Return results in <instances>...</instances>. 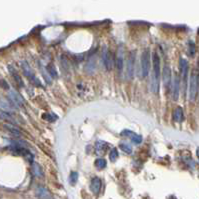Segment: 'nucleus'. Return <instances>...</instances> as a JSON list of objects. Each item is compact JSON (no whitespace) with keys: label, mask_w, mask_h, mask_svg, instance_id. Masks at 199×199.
Returning <instances> with one entry per match:
<instances>
[{"label":"nucleus","mask_w":199,"mask_h":199,"mask_svg":"<svg viewBox=\"0 0 199 199\" xmlns=\"http://www.w3.org/2000/svg\"><path fill=\"white\" fill-rule=\"evenodd\" d=\"M152 80H151V89L152 92L157 93L159 90V82H160V74H161V65H160V58L157 55V53H153L152 55Z\"/></svg>","instance_id":"1"},{"label":"nucleus","mask_w":199,"mask_h":199,"mask_svg":"<svg viewBox=\"0 0 199 199\" xmlns=\"http://www.w3.org/2000/svg\"><path fill=\"white\" fill-rule=\"evenodd\" d=\"M149 69H150V53H149V49H146L143 51L141 59H140V73H141L142 78L148 76Z\"/></svg>","instance_id":"2"},{"label":"nucleus","mask_w":199,"mask_h":199,"mask_svg":"<svg viewBox=\"0 0 199 199\" xmlns=\"http://www.w3.org/2000/svg\"><path fill=\"white\" fill-rule=\"evenodd\" d=\"M102 60H103L105 69L107 71H111L113 65H114V58H113V54L111 53V51L106 46H104L103 50H102Z\"/></svg>","instance_id":"3"},{"label":"nucleus","mask_w":199,"mask_h":199,"mask_svg":"<svg viewBox=\"0 0 199 199\" xmlns=\"http://www.w3.org/2000/svg\"><path fill=\"white\" fill-rule=\"evenodd\" d=\"M198 91V76L195 72L190 76V84H189V99L190 101H194L196 99Z\"/></svg>","instance_id":"4"},{"label":"nucleus","mask_w":199,"mask_h":199,"mask_svg":"<svg viewBox=\"0 0 199 199\" xmlns=\"http://www.w3.org/2000/svg\"><path fill=\"white\" fill-rule=\"evenodd\" d=\"M135 51L130 52L127 58V64H126V76L131 80L134 76V67H135Z\"/></svg>","instance_id":"5"},{"label":"nucleus","mask_w":199,"mask_h":199,"mask_svg":"<svg viewBox=\"0 0 199 199\" xmlns=\"http://www.w3.org/2000/svg\"><path fill=\"white\" fill-rule=\"evenodd\" d=\"M8 97H9V100L12 102V105L15 106V107H20V106H23L24 103H25L22 96L20 95L18 92H16L14 90L9 91Z\"/></svg>","instance_id":"6"},{"label":"nucleus","mask_w":199,"mask_h":199,"mask_svg":"<svg viewBox=\"0 0 199 199\" xmlns=\"http://www.w3.org/2000/svg\"><path fill=\"white\" fill-rule=\"evenodd\" d=\"M179 89H180V80L177 75H175L173 80L171 81V96L173 100H178L179 98Z\"/></svg>","instance_id":"7"},{"label":"nucleus","mask_w":199,"mask_h":199,"mask_svg":"<svg viewBox=\"0 0 199 199\" xmlns=\"http://www.w3.org/2000/svg\"><path fill=\"white\" fill-rule=\"evenodd\" d=\"M180 75L181 80L183 81V86L186 87L187 77H188V62L183 58L180 59Z\"/></svg>","instance_id":"8"},{"label":"nucleus","mask_w":199,"mask_h":199,"mask_svg":"<svg viewBox=\"0 0 199 199\" xmlns=\"http://www.w3.org/2000/svg\"><path fill=\"white\" fill-rule=\"evenodd\" d=\"M163 84L165 87H168L171 84V68L168 64H165L162 70Z\"/></svg>","instance_id":"9"},{"label":"nucleus","mask_w":199,"mask_h":199,"mask_svg":"<svg viewBox=\"0 0 199 199\" xmlns=\"http://www.w3.org/2000/svg\"><path fill=\"white\" fill-rule=\"evenodd\" d=\"M95 69H96V55L94 54V55L90 56L87 63L85 64L84 70L86 71L87 74H93Z\"/></svg>","instance_id":"10"},{"label":"nucleus","mask_w":199,"mask_h":199,"mask_svg":"<svg viewBox=\"0 0 199 199\" xmlns=\"http://www.w3.org/2000/svg\"><path fill=\"white\" fill-rule=\"evenodd\" d=\"M21 68L23 70V73L25 75L26 77H28L30 80H33V81H37V79L35 78L33 74V71H32V68L30 67V65L26 62V61H22L21 62Z\"/></svg>","instance_id":"11"},{"label":"nucleus","mask_w":199,"mask_h":199,"mask_svg":"<svg viewBox=\"0 0 199 199\" xmlns=\"http://www.w3.org/2000/svg\"><path fill=\"white\" fill-rule=\"evenodd\" d=\"M90 189L92 192H93V194H95V195H97L99 192H100V189H101L100 178H98V177L92 178L91 183H90Z\"/></svg>","instance_id":"12"},{"label":"nucleus","mask_w":199,"mask_h":199,"mask_svg":"<svg viewBox=\"0 0 199 199\" xmlns=\"http://www.w3.org/2000/svg\"><path fill=\"white\" fill-rule=\"evenodd\" d=\"M115 65H116V69H117L118 72L120 73V72H121L122 69H123V65H124V59H123V50H122L121 47L118 49L117 56H116Z\"/></svg>","instance_id":"13"},{"label":"nucleus","mask_w":199,"mask_h":199,"mask_svg":"<svg viewBox=\"0 0 199 199\" xmlns=\"http://www.w3.org/2000/svg\"><path fill=\"white\" fill-rule=\"evenodd\" d=\"M36 196L40 199H50V193L45 187L38 186L36 188Z\"/></svg>","instance_id":"14"},{"label":"nucleus","mask_w":199,"mask_h":199,"mask_svg":"<svg viewBox=\"0 0 199 199\" xmlns=\"http://www.w3.org/2000/svg\"><path fill=\"white\" fill-rule=\"evenodd\" d=\"M4 129L6 130V131H8L10 134H12L14 136H20V135H21V131L19 130V128L16 127L15 125L10 124V123H8V124H4Z\"/></svg>","instance_id":"15"},{"label":"nucleus","mask_w":199,"mask_h":199,"mask_svg":"<svg viewBox=\"0 0 199 199\" xmlns=\"http://www.w3.org/2000/svg\"><path fill=\"white\" fill-rule=\"evenodd\" d=\"M183 118H184V115H183V110L181 107H177L175 110L173 112V119L174 121L176 122H181L183 121Z\"/></svg>","instance_id":"16"},{"label":"nucleus","mask_w":199,"mask_h":199,"mask_svg":"<svg viewBox=\"0 0 199 199\" xmlns=\"http://www.w3.org/2000/svg\"><path fill=\"white\" fill-rule=\"evenodd\" d=\"M31 169H32V173H33L34 176H36V177H42V176H43L42 168H41V166L39 165L38 163L33 162V163H32Z\"/></svg>","instance_id":"17"},{"label":"nucleus","mask_w":199,"mask_h":199,"mask_svg":"<svg viewBox=\"0 0 199 199\" xmlns=\"http://www.w3.org/2000/svg\"><path fill=\"white\" fill-rule=\"evenodd\" d=\"M60 66H61V69H62V72L64 74L69 72V64H68V60L64 55L60 56Z\"/></svg>","instance_id":"18"},{"label":"nucleus","mask_w":199,"mask_h":199,"mask_svg":"<svg viewBox=\"0 0 199 199\" xmlns=\"http://www.w3.org/2000/svg\"><path fill=\"white\" fill-rule=\"evenodd\" d=\"M40 69H41V74H42V76H43V78H44V80L46 81V83L47 84H51V75L49 74V72H48V70H47V68H45L44 66H42V67H40Z\"/></svg>","instance_id":"19"},{"label":"nucleus","mask_w":199,"mask_h":199,"mask_svg":"<svg viewBox=\"0 0 199 199\" xmlns=\"http://www.w3.org/2000/svg\"><path fill=\"white\" fill-rule=\"evenodd\" d=\"M8 69H9V72L11 73V75L13 76V78H14L17 83H18L19 85H21V86H23V83H22L21 78H20V76H19L18 74H17V72L15 71L14 68H13L12 66H8Z\"/></svg>","instance_id":"20"},{"label":"nucleus","mask_w":199,"mask_h":199,"mask_svg":"<svg viewBox=\"0 0 199 199\" xmlns=\"http://www.w3.org/2000/svg\"><path fill=\"white\" fill-rule=\"evenodd\" d=\"M106 147H107V144L103 141L96 142V151H97V153H103V150Z\"/></svg>","instance_id":"21"},{"label":"nucleus","mask_w":199,"mask_h":199,"mask_svg":"<svg viewBox=\"0 0 199 199\" xmlns=\"http://www.w3.org/2000/svg\"><path fill=\"white\" fill-rule=\"evenodd\" d=\"M130 139H131V141L134 144H140L142 142V136L135 134V133H133V134L130 136Z\"/></svg>","instance_id":"22"},{"label":"nucleus","mask_w":199,"mask_h":199,"mask_svg":"<svg viewBox=\"0 0 199 199\" xmlns=\"http://www.w3.org/2000/svg\"><path fill=\"white\" fill-rule=\"evenodd\" d=\"M95 165L98 169H103V168L106 166V160L103 158H98L95 161Z\"/></svg>","instance_id":"23"},{"label":"nucleus","mask_w":199,"mask_h":199,"mask_svg":"<svg viewBox=\"0 0 199 199\" xmlns=\"http://www.w3.org/2000/svg\"><path fill=\"white\" fill-rule=\"evenodd\" d=\"M0 118L4 119V120H8L10 122H13V117L7 111H0Z\"/></svg>","instance_id":"24"},{"label":"nucleus","mask_w":199,"mask_h":199,"mask_svg":"<svg viewBox=\"0 0 199 199\" xmlns=\"http://www.w3.org/2000/svg\"><path fill=\"white\" fill-rule=\"evenodd\" d=\"M47 70H48V72H49V74L51 75V77H53V78H56V77H57V71H56V68H55V66H54L53 64L48 65Z\"/></svg>","instance_id":"25"},{"label":"nucleus","mask_w":199,"mask_h":199,"mask_svg":"<svg viewBox=\"0 0 199 199\" xmlns=\"http://www.w3.org/2000/svg\"><path fill=\"white\" fill-rule=\"evenodd\" d=\"M120 148H121L122 151H124L125 153L130 154L132 152V147L127 143H121V144H120Z\"/></svg>","instance_id":"26"},{"label":"nucleus","mask_w":199,"mask_h":199,"mask_svg":"<svg viewBox=\"0 0 199 199\" xmlns=\"http://www.w3.org/2000/svg\"><path fill=\"white\" fill-rule=\"evenodd\" d=\"M188 54H189L190 57H193L195 54V45L192 41L188 42Z\"/></svg>","instance_id":"27"},{"label":"nucleus","mask_w":199,"mask_h":199,"mask_svg":"<svg viewBox=\"0 0 199 199\" xmlns=\"http://www.w3.org/2000/svg\"><path fill=\"white\" fill-rule=\"evenodd\" d=\"M77 180H78V173L77 172H72L70 174V176H69V182H70V184L71 185L76 184Z\"/></svg>","instance_id":"28"},{"label":"nucleus","mask_w":199,"mask_h":199,"mask_svg":"<svg viewBox=\"0 0 199 199\" xmlns=\"http://www.w3.org/2000/svg\"><path fill=\"white\" fill-rule=\"evenodd\" d=\"M118 156H119V154H118V151L116 148L112 149L110 151V154H109V158H110L111 161H116L118 158Z\"/></svg>","instance_id":"29"},{"label":"nucleus","mask_w":199,"mask_h":199,"mask_svg":"<svg viewBox=\"0 0 199 199\" xmlns=\"http://www.w3.org/2000/svg\"><path fill=\"white\" fill-rule=\"evenodd\" d=\"M42 117L44 119H46L48 120V121H54L57 117H56V115H54V114H50V113H45V114H43L42 115Z\"/></svg>","instance_id":"30"},{"label":"nucleus","mask_w":199,"mask_h":199,"mask_svg":"<svg viewBox=\"0 0 199 199\" xmlns=\"http://www.w3.org/2000/svg\"><path fill=\"white\" fill-rule=\"evenodd\" d=\"M133 134V132L132 131H129V130H124V131H122L121 132V135H123V136H131Z\"/></svg>","instance_id":"31"},{"label":"nucleus","mask_w":199,"mask_h":199,"mask_svg":"<svg viewBox=\"0 0 199 199\" xmlns=\"http://www.w3.org/2000/svg\"><path fill=\"white\" fill-rule=\"evenodd\" d=\"M196 155H197V157H198V159H199V147L196 149Z\"/></svg>","instance_id":"32"}]
</instances>
